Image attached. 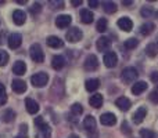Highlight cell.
Wrapping results in <instances>:
<instances>
[{"label":"cell","instance_id":"cell-5","mask_svg":"<svg viewBox=\"0 0 158 138\" xmlns=\"http://www.w3.org/2000/svg\"><path fill=\"white\" fill-rule=\"evenodd\" d=\"M83 127H85V130L87 131V133L92 136V134H96L97 133V126H96V119L93 116H86L85 117V120H83Z\"/></svg>","mask_w":158,"mask_h":138},{"label":"cell","instance_id":"cell-7","mask_svg":"<svg viewBox=\"0 0 158 138\" xmlns=\"http://www.w3.org/2000/svg\"><path fill=\"white\" fill-rule=\"evenodd\" d=\"M103 61H104V65H106L107 68H114L118 62V55L115 54L114 51H108L104 54Z\"/></svg>","mask_w":158,"mask_h":138},{"label":"cell","instance_id":"cell-46","mask_svg":"<svg viewBox=\"0 0 158 138\" xmlns=\"http://www.w3.org/2000/svg\"><path fill=\"white\" fill-rule=\"evenodd\" d=\"M14 138H28V137H27V134H21V133H19L18 136H15Z\"/></svg>","mask_w":158,"mask_h":138},{"label":"cell","instance_id":"cell-40","mask_svg":"<svg viewBox=\"0 0 158 138\" xmlns=\"http://www.w3.org/2000/svg\"><path fill=\"white\" fill-rule=\"evenodd\" d=\"M150 79H151V81H153V83L158 84V72H153V73H151Z\"/></svg>","mask_w":158,"mask_h":138},{"label":"cell","instance_id":"cell-42","mask_svg":"<svg viewBox=\"0 0 158 138\" xmlns=\"http://www.w3.org/2000/svg\"><path fill=\"white\" fill-rule=\"evenodd\" d=\"M43 117H40V116H39V117H35V124L36 126H40V124H43Z\"/></svg>","mask_w":158,"mask_h":138},{"label":"cell","instance_id":"cell-34","mask_svg":"<svg viewBox=\"0 0 158 138\" xmlns=\"http://www.w3.org/2000/svg\"><path fill=\"white\" fill-rule=\"evenodd\" d=\"M140 136H142V138H158V136L154 133V131L147 130V128H143V130H140Z\"/></svg>","mask_w":158,"mask_h":138},{"label":"cell","instance_id":"cell-36","mask_svg":"<svg viewBox=\"0 0 158 138\" xmlns=\"http://www.w3.org/2000/svg\"><path fill=\"white\" fill-rule=\"evenodd\" d=\"M142 15L144 17V18H150V17L153 15V7H148V6L143 7L142 8Z\"/></svg>","mask_w":158,"mask_h":138},{"label":"cell","instance_id":"cell-29","mask_svg":"<svg viewBox=\"0 0 158 138\" xmlns=\"http://www.w3.org/2000/svg\"><path fill=\"white\" fill-rule=\"evenodd\" d=\"M107 25H108V22H107V19L106 18H100L97 21V24H96V29L98 30V32H106L107 30Z\"/></svg>","mask_w":158,"mask_h":138},{"label":"cell","instance_id":"cell-41","mask_svg":"<svg viewBox=\"0 0 158 138\" xmlns=\"http://www.w3.org/2000/svg\"><path fill=\"white\" fill-rule=\"evenodd\" d=\"M98 4H100V3H98L97 0H90V2H89V6H90V7H93V8L98 7Z\"/></svg>","mask_w":158,"mask_h":138},{"label":"cell","instance_id":"cell-21","mask_svg":"<svg viewBox=\"0 0 158 138\" xmlns=\"http://www.w3.org/2000/svg\"><path fill=\"white\" fill-rule=\"evenodd\" d=\"M146 90H147V83L146 81H137V83L132 84V93L135 95H140Z\"/></svg>","mask_w":158,"mask_h":138},{"label":"cell","instance_id":"cell-26","mask_svg":"<svg viewBox=\"0 0 158 138\" xmlns=\"http://www.w3.org/2000/svg\"><path fill=\"white\" fill-rule=\"evenodd\" d=\"M154 29H156V25H154L153 22H146V24H143L142 26H140V33L144 36H148L150 33H153Z\"/></svg>","mask_w":158,"mask_h":138},{"label":"cell","instance_id":"cell-12","mask_svg":"<svg viewBox=\"0 0 158 138\" xmlns=\"http://www.w3.org/2000/svg\"><path fill=\"white\" fill-rule=\"evenodd\" d=\"M38 133H36V138H50L52 136V128L47 123H43V124L38 126Z\"/></svg>","mask_w":158,"mask_h":138},{"label":"cell","instance_id":"cell-19","mask_svg":"<svg viewBox=\"0 0 158 138\" xmlns=\"http://www.w3.org/2000/svg\"><path fill=\"white\" fill-rule=\"evenodd\" d=\"M46 43H47V46L52 47V49H61V47L64 46V41L61 40L60 37H57V36H49Z\"/></svg>","mask_w":158,"mask_h":138},{"label":"cell","instance_id":"cell-44","mask_svg":"<svg viewBox=\"0 0 158 138\" xmlns=\"http://www.w3.org/2000/svg\"><path fill=\"white\" fill-rule=\"evenodd\" d=\"M71 4L74 6V7H78V6H81V4H82V0H72Z\"/></svg>","mask_w":158,"mask_h":138},{"label":"cell","instance_id":"cell-38","mask_svg":"<svg viewBox=\"0 0 158 138\" xmlns=\"http://www.w3.org/2000/svg\"><path fill=\"white\" fill-rule=\"evenodd\" d=\"M148 100H150L153 104H158V89H156V90H153V91H151Z\"/></svg>","mask_w":158,"mask_h":138},{"label":"cell","instance_id":"cell-25","mask_svg":"<svg viewBox=\"0 0 158 138\" xmlns=\"http://www.w3.org/2000/svg\"><path fill=\"white\" fill-rule=\"evenodd\" d=\"M13 72L18 76H22L25 72H27V65H25L24 61H17L13 66Z\"/></svg>","mask_w":158,"mask_h":138},{"label":"cell","instance_id":"cell-43","mask_svg":"<svg viewBox=\"0 0 158 138\" xmlns=\"http://www.w3.org/2000/svg\"><path fill=\"white\" fill-rule=\"evenodd\" d=\"M122 131H123V133H126V134L131 133V130H128V124H126V122L122 123Z\"/></svg>","mask_w":158,"mask_h":138},{"label":"cell","instance_id":"cell-23","mask_svg":"<svg viewBox=\"0 0 158 138\" xmlns=\"http://www.w3.org/2000/svg\"><path fill=\"white\" fill-rule=\"evenodd\" d=\"M89 104H90V106H93V108H96V109L101 108V105H103V95L101 94L92 95L89 100Z\"/></svg>","mask_w":158,"mask_h":138},{"label":"cell","instance_id":"cell-20","mask_svg":"<svg viewBox=\"0 0 158 138\" xmlns=\"http://www.w3.org/2000/svg\"><path fill=\"white\" fill-rule=\"evenodd\" d=\"M81 21L83 22V24H92L93 22V18H94V15H93V13L90 10H87V8H83V10H81Z\"/></svg>","mask_w":158,"mask_h":138},{"label":"cell","instance_id":"cell-1","mask_svg":"<svg viewBox=\"0 0 158 138\" xmlns=\"http://www.w3.org/2000/svg\"><path fill=\"white\" fill-rule=\"evenodd\" d=\"M29 54H31V58H32L35 62L40 64L44 61V54H43V50H42L40 44H38V43L32 44L29 49Z\"/></svg>","mask_w":158,"mask_h":138},{"label":"cell","instance_id":"cell-27","mask_svg":"<svg viewBox=\"0 0 158 138\" xmlns=\"http://www.w3.org/2000/svg\"><path fill=\"white\" fill-rule=\"evenodd\" d=\"M103 8H104V11L106 13H108V14H112V13H115L117 11V4L115 3H112V2H104L103 3Z\"/></svg>","mask_w":158,"mask_h":138},{"label":"cell","instance_id":"cell-30","mask_svg":"<svg viewBox=\"0 0 158 138\" xmlns=\"http://www.w3.org/2000/svg\"><path fill=\"white\" fill-rule=\"evenodd\" d=\"M14 117H15V113H14L13 109H7V111L4 112V116H3V120H4L6 123H11L14 120Z\"/></svg>","mask_w":158,"mask_h":138},{"label":"cell","instance_id":"cell-22","mask_svg":"<svg viewBox=\"0 0 158 138\" xmlns=\"http://www.w3.org/2000/svg\"><path fill=\"white\" fill-rule=\"evenodd\" d=\"M64 65H65V60H64V57H61V55H54L52 60V66L56 70H60L64 68Z\"/></svg>","mask_w":158,"mask_h":138},{"label":"cell","instance_id":"cell-18","mask_svg":"<svg viewBox=\"0 0 158 138\" xmlns=\"http://www.w3.org/2000/svg\"><path fill=\"white\" fill-rule=\"evenodd\" d=\"M13 21L15 25H24L27 21V14L21 10H15L13 13Z\"/></svg>","mask_w":158,"mask_h":138},{"label":"cell","instance_id":"cell-16","mask_svg":"<svg viewBox=\"0 0 158 138\" xmlns=\"http://www.w3.org/2000/svg\"><path fill=\"white\" fill-rule=\"evenodd\" d=\"M146 115H147V109H146L144 106H140V108L133 113V117H132V119H133V123L135 124H140V123L144 120Z\"/></svg>","mask_w":158,"mask_h":138},{"label":"cell","instance_id":"cell-45","mask_svg":"<svg viewBox=\"0 0 158 138\" xmlns=\"http://www.w3.org/2000/svg\"><path fill=\"white\" fill-rule=\"evenodd\" d=\"M122 4L123 6H132L133 4V2H132V0H125V2H122Z\"/></svg>","mask_w":158,"mask_h":138},{"label":"cell","instance_id":"cell-24","mask_svg":"<svg viewBox=\"0 0 158 138\" xmlns=\"http://www.w3.org/2000/svg\"><path fill=\"white\" fill-rule=\"evenodd\" d=\"M85 87H86L87 91L93 93L100 87V80H98V79H89V80H86V83H85Z\"/></svg>","mask_w":158,"mask_h":138},{"label":"cell","instance_id":"cell-6","mask_svg":"<svg viewBox=\"0 0 158 138\" xmlns=\"http://www.w3.org/2000/svg\"><path fill=\"white\" fill-rule=\"evenodd\" d=\"M85 69L89 70V72H93V70H96L98 68V60L96 55L90 54L86 57V60H85V64H83Z\"/></svg>","mask_w":158,"mask_h":138},{"label":"cell","instance_id":"cell-32","mask_svg":"<svg viewBox=\"0 0 158 138\" xmlns=\"http://www.w3.org/2000/svg\"><path fill=\"white\" fill-rule=\"evenodd\" d=\"M10 60V55L7 54V51L4 50H0V66H6Z\"/></svg>","mask_w":158,"mask_h":138},{"label":"cell","instance_id":"cell-28","mask_svg":"<svg viewBox=\"0 0 158 138\" xmlns=\"http://www.w3.org/2000/svg\"><path fill=\"white\" fill-rule=\"evenodd\" d=\"M157 50H158V49H157L156 43H150L147 47H146V54H147L150 58H154V57L157 55V53H158Z\"/></svg>","mask_w":158,"mask_h":138},{"label":"cell","instance_id":"cell-3","mask_svg":"<svg viewBox=\"0 0 158 138\" xmlns=\"http://www.w3.org/2000/svg\"><path fill=\"white\" fill-rule=\"evenodd\" d=\"M31 81H32V84L35 87H44L47 84V81H49V76L44 72H39L31 77Z\"/></svg>","mask_w":158,"mask_h":138},{"label":"cell","instance_id":"cell-31","mask_svg":"<svg viewBox=\"0 0 158 138\" xmlns=\"http://www.w3.org/2000/svg\"><path fill=\"white\" fill-rule=\"evenodd\" d=\"M7 102V93H6V87L4 84L0 83V106L4 105Z\"/></svg>","mask_w":158,"mask_h":138},{"label":"cell","instance_id":"cell-15","mask_svg":"<svg viewBox=\"0 0 158 138\" xmlns=\"http://www.w3.org/2000/svg\"><path fill=\"white\" fill-rule=\"evenodd\" d=\"M96 47H97L98 51H107L111 47V40L108 37H106V36H101L100 39H97Z\"/></svg>","mask_w":158,"mask_h":138},{"label":"cell","instance_id":"cell-37","mask_svg":"<svg viewBox=\"0 0 158 138\" xmlns=\"http://www.w3.org/2000/svg\"><path fill=\"white\" fill-rule=\"evenodd\" d=\"M42 11V4L40 3H35V4L31 7V13L33 14V15H36V14H39Z\"/></svg>","mask_w":158,"mask_h":138},{"label":"cell","instance_id":"cell-14","mask_svg":"<svg viewBox=\"0 0 158 138\" xmlns=\"http://www.w3.org/2000/svg\"><path fill=\"white\" fill-rule=\"evenodd\" d=\"M100 122H101V124H104V126H114L115 123H117V117H115L114 113H111V112H107V113L101 115Z\"/></svg>","mask_w":158,"mask_h":138},{"label":"cell","instance_id":"cell-49","mask_svg":"<svg viewBox=\"0 0 158 138\" xmlns=\"http://www.w3.org/2000/svg\"><path fill=\"white\" fill-rule=\"evenodd\" d=\"M156 46H157V49H158V36H157V40H156Z\"/></svg>","mask_w":158,"mask_h":138},{"label":"cell","instance_id":"cell-13","mask_svg":"<svg viewBox=\"0 0 158 138\" xmlns=\"http://www.w3.org/2000/svg\"><path fill=\"white\" fill-rule=\"evenodd\" d=\"M115 105H117L118 108L121 109V111L126 112V111H129V109H131L132 102H131V100H129V98L119 97V98H117V100H115Z\"/></svg>","mask_w":158,"mask_h":138},{"label":"cell","instance_id":"cell-17","mask_svg":"<svg viewBox=\"0 0 158 138\" xmlns=\"http://www.w3.org/2000/svg\"><path fill=\"white\" fill-rule=\"evenodd\" d=\"M25 108H27V111L31 115H35L39 112V104L35 100H32V98H27L25 100Z\"/></svg>","mask_w":158,"mask_h":138},{"label":"cell","instance_id":"cell-4","mask_svg":"<svg viewBox=\"0 0 158 138\" xmlns=\"http://www.w3.org/2000/svg\"><path fill=\"white\" fill-rule=\"evenodd\" d=\"M82 36H83L82 30L79 29V28L74 26V28H71V29H69L68 32H67L65 37H67V40L71 41V43H77V41L82 40Z\"/></svg>","mask_w":158,"mask_h":138},{"label":"cell","instance_id":"cell-11","mask_svg":"<svg viewBox=\"0 0 158 138\" xmlns=\"http://www.w3.org/2000/svg\"><path fill=\"white\" fill-rule=\"evenodd\" d=\"M11 89H13V91L17 93V94H22V93L27 91V83H25L24 80H21V79H15V80H13Z\"/></svg>","mask_w":158,"mask_h":138},{"label":"cell","instance_id":"cell-33","mask_svg":"<svg viewBox=\"0 0 158 138\" xmlns=\"http://www.w3.org/2000/svg\"><path fill=\"white\" fill-rule=\"evenodd\" d=\"M137 44H139V40H137V39H135V37L128 39V40L125 41V49H128V50L136 49V47H137Z\"/></svg>","mask_w":158,"mask_h":138},{"label":"cell","instance_id":"cell-35","mask_svg":"<svg viewBox=\"0 0 158 138\" xmlns=\"http://www.w3.org/2000/svg\"><path fill=\"white\" fill-rule=\"evenodd\" d=\"M71 112L75 115V116H78V115H82V112H83V108H82L81 104H74V105L71 106Z\"/></svg>","mask_w":158,"mask_h":138},{"label":"cell","instance_id":"cell-48","mask_svg":"<svg viewBox=\"0 0 158 138\" xmlns=\"http://www.w3.org/2000/svg\"><path fill=\"white\" fill-rule=\"evenodd\" d=\"M68 138H79V137L77 136V134H71V136H69Z\"/></svg>","mask_w":158,"mask_h":138},{"label":"cell","instance_id":"cell-8","mask_svg":"<svg viewBox=\"0 0 158 138\" xmlns=\"http://www.w3.org/2000/svg\"><path fill=\"white\" fill-rule=\"evenodd\" d=\"M71 22H72L71 15H67V14H64V15H58L57 18H56V25H57V28H60V29L68 28L69 25H71Z\"/></svg>","mask_w":158,"mask_h":138},{"label":"cell","instance_id":"cell-9","mask_svg":"<svg viewBox=\"0 0 158 138\" xmlns=\"http://www.w3.org/2000/svg\"><path fill=\"white\" fill-rule=\"evenodd\" d=\"M22 43V36L19 33H11L10 37H8V47L11 50H15L21 46Z\"/></svg>","mask_w":158,"mask_h":138},{"label":"cell","instance_id":"cell-47","mask_svg":"<svg viewBox=\"0 0 158 138\" xmlns=\"http://www.w3.org/2000/svg\"><path fill=\"white\" fill-rule=\"evenodd\" d=\"M17 3H19V4H27V2H25V0H18Z\"/></svg>","mask_w":158,"mask_h":138},{"label":"cell","instance_id":"cell-39","mask_svg":"<svg viewBox=\"0 0 158 138\" xmlns=\"http://www.w3.org/2000/svg\"><path fill=\"white\" fill-rule=\"evenodd\" d=\"M49 4L52 6V8H63L64 6H65V3L64 2H56V0H50Z\"/></svg>","mask_w":158,"mask_h":138},{"label":"cell","instance_id":"cell-10","mask_svg":"<svg viewBox=\"0 0 158 138\" xmlns=\"http://www.w3.org/2000/svg\"><path fill=\"white\" fill-rule=\"evenodd\" d=\"M118 28L119 29H122L123 32H129V30H132V28H133V22H132L131 18H128V17H122V18L118 19L117 22Z\"/></svg>","mask_w":158,"mask_h":138},{"label":"cell","instance_id":"cell-2","mask_svg":"<svg viewBox=\"0 0 158 138\" xmlns=\"http://www.w3.org/2000/svg\"><path fill=\"white\" fill-rule=\"evenodd\" d=\"M137 76H139L137 70L135 69V68H132V66H128V68H125V69L122 70V73H121V77H122V80L125 81V83H128V84L133 83V81L137 79Z\"/></svg>","mask_w":158,"mask_h":138}]
</instances>
